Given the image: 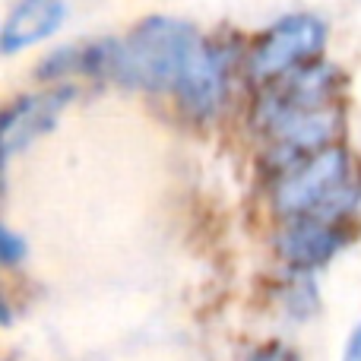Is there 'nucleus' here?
I'll return each mask as SVG.
<instances>
[{
	"instance_id": "1",
	"label": "nucleus",
	"mask_w": 361,
	"mask_h": 361,
	"mask_svg": "<svg viewBox=\"0 0 361 361\" xmlns=\"http://www.w3.org/2000/svg\"><path fill=\"white\" fill-rule=\"evenodd\" d=\"M197 48L200 38L187 23L152 16L140 23L127 35V42L118 44L111 73L133 89H149V92L178 89Z\"/></svg>"
},
{
	"instance_id": "2",
	"label": "nucleus",
	"mask_w": 361,
	"mask_h": 361,
	"mask_svg": "<svg viewBox=\"0 0 361 361\" xmlns=\"http://www.w3.org/2000/svg\"><path fill=\"white\" fill-rule=\"evenodd\" d=\"M355 203V187H349V156L336 146L314 152L298 171H292L276 190V209L298 219L343 216Z\"/></svg>"
},
{
	"instance_id": "3",
	"label": "nucleus",
	"mask_w": 361,
	"mask_h": 361,
	"mask_svg": "<svg viewBox=\"0 0 361 361\" xmlns=\"http://www.w3.org/2000/svg\"><path fill=\"white\" fill-rule=\"evenodd\" d=\"M324 42H326V25L317 16H286L257 44L254 57H250V73L257 80L286 76L292 67L317 57L324 51Z\"/></svg>"
},
{
	"instance_id": "4",
	"label": "nucleus",
	"mask_w": 361,
	"mask_h": 361,
	"mask_svg": "<svg viewBox=\"0 0 361 361\" xmlns=\"http://www.w3.org/2000/svg\"><path fill=\"white\" fill-rule=\"evenodd\" d=\"M260 121L295 152H320L330 146L339 130V111L330 105L320 108H279L273 102L260 108Z\"/></svg>"
},
{
	"instance_id": "5",
	"label": "nucleus",
	"mask_w": 361,
	"mask_h": 361,
	"mask_svg": "<svg viewBox=\"0 0 361 361\" xmlns=\"http://www.w3.org/2000/svg\"><path fill=\"white\" fill-rule=\"evenodd\" d=\"M73 89H57V92L48 95H29V99H19L16 105L6 108L4 114V130H0V140H4V156H16L19 149L32 143L35 137L48 133L54 127L57 114L67 108Z\"/></svg>"
},
{
	"instance_id": "6",
	"label": "nucleus",
	"mask_w": 361,
	"mask_h": 361,
	"mask_svg": "<svg viewBox=\"0 0 361 361\" xmlns=\"http://www.w3.org/2000/svg\"><path fill=\"white\" fill-rule=\"evenodd\" d=\"M175 92H178L180 105H184L193 118H209V114H216V108L222 105V95H225L222 54L206 48V44H200Z\"/></svg>"
},
{
	"instance_id": "7",
	"label": "nucleus",
	"mask_w": 361,
	"mask_h": 361,
	"mask_svg": "<svg viewBox=\"0 0 361 361\" xmlns=\"http://www.w3.org/2000/svg\"><path fill=\"white\" fill-rule=\"evenodd\" d=\"M343 244V235L330 222L320 219H298L279 235V254L295 267H320Z\"/></svg>"
},
{
	"instance_id": "8",
	"label": "nucleus",
	"mask_w": 361,
	"mask_h": 361,
	"mask_svg": "<svg viewBox=\"0 0 361 361\" xmlns=\"http://www.w3.org/2000/svg\"><path fill=\"white\" fill-rule=\"evenodd\" d=\"M63 23V0H19L16 10L10 13L4 25V44L6 54L19 48H29V44L48 38L51 32H57V25Z\"/></svg>"
},
{
	"instance_id": "9",
	"label": "nucleus",
	"mask_w": 361,
	"mask_h": 361,
	"mask_svg": "<svg viewBox=\"0 0 361 361\" xmlns=\"http://www.w3.org/2000/svg\"><path fill=\"white\" fill-rule=\"evenodd\" d=\"M0 254H4V263H19L25 257V241H19L13 231H4V238H0Z\"/></svg>"
},
{
	"instance_id": "10",
	"label": "nucleus",
	"mask_w": 361,
	"mask_h": 361,
	"mask_svg": "<svg viewBox=\"0 0 361 361\" xmlns=\"http://www.w3.org/2000/svg\"><path fill=\"white\" fill-rule=\"evenodd\" d=\"M343 361H361V324L355 326V333H352L349 345H345V358Z\"/></svg>"
}]
</instances>
